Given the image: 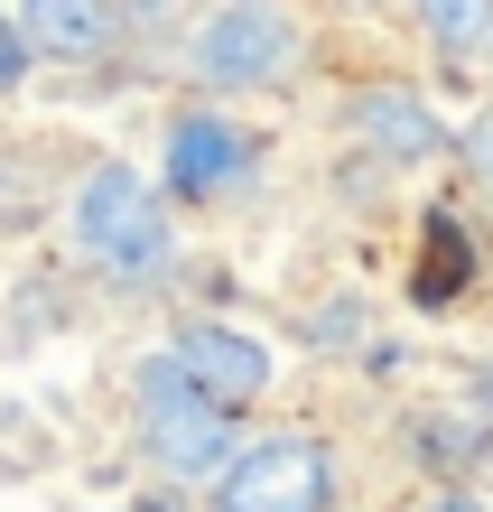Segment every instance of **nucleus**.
Instances as JSON below:
<instances>
[{
  "instance_id": "obj_1",
  "label": "nucleus",
  "mask_w": 493,
  "mask_h": 512,
  "mask_svg": "<svg viewBox=\"0 0 493 512\" xmlns=\"http://www.w3.org/2000/svg\"><path fill=\"white\" fill-rule=\"evenodd\" d=\"M140 438L149 457H159V475H177V485H205V475L233 466V410L214 401V391L177 364V354H149L140 364Z\"/></svg>"
},
{
  "instance_id": "obj_2",
  "label": "nucleus",
  "mask_w": 493,
  "mask_h": 512,
  "mask_svg": "<svg viewBox=\"0 0 493 512\" xmlns=\"http://www.w3.org/2000/svg\"><path fill=\"white\" fill-rule=\"evenodd\" d=\"M75 252L112 270V280H149V270H168V205L149 187L140 168L103 159L94 177L75 187Z\"/></svg>"
},
{
  "instance_id": "obj_3",
  "label": "nucleus",
  "mask_w": 493,
  "mask_h": 512,
  "mask_svg": "<svg viewBox=\"0 0 493 512\" xmlns=\"http://www.w3.org/2000/svg\"><path fill=\"white\" fill-rule=\"evenodd\" d=\"M214 512H335V457L307 429H270L214 475Z\"/></svg>"
},
{
  "instance_id": "obj_4",
  "label": "nucleus",
  "mask_w": 493,
  "mask_h": 512,
  "mask_svg": "<svg viewBox=\"0 0 493 512\" xmlns=\"http://www.w3.org/2000/svg\"><path fill=\"white\" fill-rule=\"evenodd\" d=\"M298 66V19L280 0H224L196 28V75L224 84V94H252V84H280Z\"/></svg>"
},
{
  "instance_id": "obj_5",
  "label": "nucleus",
  "mask_w": 493,
  "mask_h": 512,
  "mask_svg": "<svg viewBox=\"0 0 493 512\" xmlns=\"http://www.w3.org/2000/svg\"><path fill=\"white\" fill-rule=\"evenodd\" d=\"M252 177V131H233L224 112H177L168 122V187L187 205H214Z\"/></svg>"
},
{
  "instance_id": "obj_6",
  "label": "nucleus",
  "mask_w": 493,
  "mask_h": 512,
  "mask_svg": "<svg viewBox=\"0 0 493 512\" xmlns=\"http://www.w3.org/2000/svg\"><path fill=\"white\" fill-rule=\"evenodd\" d=\"M177 364H187L224 410H242V401H261L270 382H280V364H270V345L261 336H242V326H214V317H196V326H177Z\"/></svg>"
},
{
  "instance_id": "obj_7",
  "label": "nucleus",
  "mask_w": 493,
  "mask_h": 512,
  "mask_svg": "<svg viewBox=\"0 0 493 512\" xmlns=\"http://www.w3.org/2000/svg\"><path fill=\"white\" fill-rule=\"evenodd\" d=\"M354 131H363V149H373V159H391V168H428V159H447V122H438L428 103H410L400 84L354 94Z\"/></svg>"
},
{
  "instance_id": "obj_8",
  "label": "nucleus",
  "mask_w": 493,
  "mask_h": 512,
  "mask_svg": "<svg viewBox=\"0 0 493 512\" xmlns=\"http://www.w3.org/2000/svg\"><path fill=\"white\" fill-rule=\"evenodd\" d=\"M19 38L56 66H94L112 47V0H19Z\"/></svg>"
},
{
  "instance_id": "obj_9",
  "label": "nucleus",
  "mask_w": 493,
  "mask_h": 512,
  "mask_svg": "<svg viewBox=\"0 0 493 512\" xmlns=\"http://www.w3.org/2000/svg\"><path fill=\"white\" fill-rule=\"evenodd\" d=\"M419 466H438V475H475L493 457V410L484 401H456V410H419Z\"/></svg>"
},
{
  "instance_id": "obj_10",
  "label": "nucleus",
  "mask_w": 493,
  "mask_h": 512,
  "mask_svg": "<svg viewBox=\"0 0 493 512\" xmlns=\"http://www.w3.org/2000/svg\"><path fill=\"white\" fill-rule=\"evenodd\" d=\"M410 19H419V38L438 47V56L493 47V0H410Z\"/></svg>"
},
{
  "instance_id": "obj_11",
  "label": "nucleus",
  "mask_w": 493,
  "mask_h": 512,
  "mask_svg": "<svg viewBox=\"0 0 493 512\" xmlns=\"http://www.w3.org/2000/svg\"><path fill=\"white\" fill-rule=\"evenodd\" d=\"M466 270H475L466 233H456V224H428V270H419V308H447V298L466 289Z\"/></svg>"
},
{
  "instance_id": "obj_12",
  "label": "nucleus",
  "mask_w": 493,
  "mask_h": 512,
  "mask_svg": "<svg viewBox=\"0 0 493 512\" xmlns=\"http://www.w3.org/2000/svg\"><path fill=\"white\" fill-rule=\"evenodd\" d=\"M28 56H38V47L19 38V19H0V94H19V84H28Z\"/></svg>"
},
{
  "instance_id": "obj_13",
  "label": "nucleus",
  "mask_w": 493,
  "mask_h": 512,
  "mask_svg": "<svg viewBox=\"0 0 493 512\" xmlns=\"http://www.w3.org/2000/svg\"><path fill=\"white\" fill-rule=\"evenodd\" d=\"M419 512H493V503H484V494H466V485H447V494H428Z\"/></svg>"
},
{
  "instance_id": "obj_14",
  "label": "nucleus",
  "mask_w": 493,
  "mask_h": 512,
  "mask_svg": "<svg viewBox=\"0 0 493 512\" xmlns=\"http://www.w3.org/2000/svg\"><path fill=\"white\" fill-rule=\"evenodd\" d=\"M121 512H187L177 494H140V503H121Z\"/></svg>"
},
{
  "instance_id": "obj_15",
  "label": "nucleus",
  "mask_w": 493,
  "mask_h": 512,
  "mask_svg": "<svg viewBox=\"0 0 493 512\" xmlns=\"http://www.w3.org/2000/svg\"><path fill=\"white\" fill-rule=\"evenodd\" d=\"M475 401H484V410H493V364H484V391H475Z\"/></svg>"
}]
</instances>
